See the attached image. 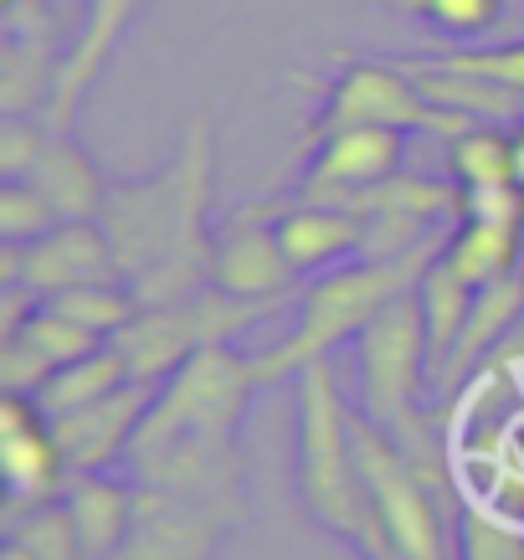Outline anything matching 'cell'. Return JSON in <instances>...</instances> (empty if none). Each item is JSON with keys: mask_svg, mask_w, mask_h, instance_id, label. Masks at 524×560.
Returning <instances> with one entry per match:
<instances>
[{"mask_svg": "<svg viewBox=\"0 0 524 560\" xmlns=\"http://www.w3.org/2000/svg\"><path fill=\"white\" fill-rule=\"evenodd\" d=\"M257 365L237 345H211L154 386V401L129 447V478L144 489L190 493L247 514V447Z\"/></svg>", "mask_w": 524, "mask_h": 560, "instance_id": "obj_1", "label": "cell"}, {"mask_svg": "<svg viewBox=\"0 0 524 560\" xmlns=\"http://www.w3.org/2000/svg\"><path fill=\"white\" fill-rule=\"evenodd\" d=\"M211 186H217L211 114H190L181 144L160 171L108 180L98 221L139 308L211 289V237H217Z\"/></svg>", "mask_w": 524, "mask_h": 560, "instance_id": "obj_2", "label": "cell"}, {"mask_svg": "<svg viewBox=\"0 0 524 560\" xmlns=\"http://www.w3.org/2000/svg\"><path fill=\"white\" fill-rule=\"evenodd\" d=\"M293 489L324 535L350 545L360 560H391L371 489L356 458L350 401L329 375V360L293 375Z\"/></svg>", "mask_w": 524, "mask_h": 560, "instance_id": "obj_3", "label": "cell"}, {"mask_svg": "<svg viewBox=\"0 0 524 560\" xmlns=\"http://www.w3.org/2000/svg\"><path fill=\"white\" fill-rule=\"evenodd\" d=\"M447 232L427 237L422 247H411L401 257H356V262H339V268L308 278L304 299H299V319L278 345H268L263 355H253L257 381H293L299 371L329 360L345 340H356L360 329L391 304L411 293L427 278V268L442 257Z\"/></svg>", "mask_w": 524, "mask_h": 560, "instance_id": "obj_4", "label": "cell"}, {"mask_svg": "<svg viewBox=\"0 0 524 560\" xmlns=\"http://www.w3.org/2000/svg\"><path fill=\"white\" fill-rule=\"evenodd\" d=\"M288 299H237L226 289H201L175 304H144L135 319L124 324L114 345L124 350L135 381L160 386L170 371H181L190 355H201L211 345H237L253 324L272 319Z\"/></svg>", "mask_w": 524, "mask_h": 560, "instance_id": "obj_5", "label": "cell"}, {"mask_svg": "<svg viewBox=\"0 0 524 560\" xmlns=\"http://www.w3.org/2000/svg\"><path fill=\"white\" fill-rule=\"evenodd\" d=\"M356 375H360V401L356 407L381 422L391 438H406L427 401V381H438V360H432V335H427V314L417 289L391 299L356 340Z\"/></svg>", "mask_w": 524, "mask_h": 560, "instance_id": "obj_6", "label": "cell"}, {"mask_svg": "<svg viewBox=\"0 0 524 560\" xmlns=\"http://www.w3.org/2000/svg\"><path fill=\"white\" fill-rule=\"evenodd\" d=\"M401 129V135H438L453 144L463 129L478 119H463L453 108L427 98V88L401 68V62H371V57H345L339 72L319 88V108L304 129V144L339 135V129Z\"/></svg>", "mask_w": 524, "mask_h": 560, "instance_id": "obj_7", "label": "cell"}, {"mask_svg": "<svg viewBox=\"0 0 524 560\" xmlns=\"http://www.w3.org/2000/svg\"><path fill=\"white\" fill-rule=\"evenodd\" d=\"M237 525H247V514L226 510V504L139 483L135 525L114 560H217Z\"/></svg>", "mask_w": 524, "mask_h": 560, "instance_id": "obj_8", "label": "cell"}, {"mask_svg": "<svg viewBox=\"0 0 524 560\" xmlns=\"http://www.w3.org/2000/svg\"><path fill=\"white\" fill-rule=\"evenodd\" d=\"M0 283H26L42 299H51V293L88 289V283H124V272L103 221L88 217L62 221L26 247H0Z\"/></svg>", "mask_w": 524, "mask_h": 560, "instance_id": "obj_9", "label": "cell"}, {"mask_svg": "<svg viewBox=\"0 0 524 560\" xmlns=\"http://www.w3.org/2000/svg\"><path fill=\"white\" fill-rule=\"evenodd\" d=\"M211 283L237 299H288L299 272L278 242V201L232 206L211 237Z\"/></svg>", "mask_w": 524, "mask_h": 560, "instance_id": "obj_10", "label": "cell"}, {"mask_svg": "<svg viewBox=\"0 0 524 560\" xmlns=\"http://www.w3.org/2000/svg\"><path fill=\"white\" fill-rule=\"evenodd\" d=\"M411 135L401 129H375V124H360V129H339V135L308 144L304 175L293 180V196L304 201H350L360 190L381 186L391 175L406 171V144Z\"/></svg>", "mask_w": 524, "mask_h": 560, "instance_id": "obj_11", "label": "cell"}, {"mask_svg": "<svg viewBox=\"0 0 524 560\" xmlns=\"http://www.w3.org/2000/svg\"><path fill=\"white\" fill-rule=\"evenodd\" d=\"M0 474H5V510L47 504L72 478L47 407L26 390L0 396Z\"/></svg>", "mask_w": 524, "mask_h": 560, "instance_id": "obj_12", "label": "cell"}, {"mask_svg": "<svg viewBox=\"0 0 524 560\" xmlns=\"http://www.w3.org/2000/svg\"><path fill=\"white\" fill-rule=\"evenodd\" d=\"M150 401H154V386L129 381L124 390L103 396V401H88V407H78V411L51 417V432H57L62 458H68V474H108V468H124Z\"/></svg>", "mask_w": 524, "mask_h": 560, "instance_id": "obj_13", "label": "cell"}, {"mask_svg": "<svg viewBox=\"0 0 524 560\" xmlns=\"http://www.w3.org/2000/svg\"><path fill=\"white\" fill-rule=\"evenodd\" d=\"M144 5L150 0H88L83 5V26L72 36L68 62H62V78H57V93H51V108H47V119L57 129H72L83 98L98 88V78L108 72L114 51L124 47V36L135 32Z\"/></svg>", "mask_w": 524, "mask_h": 560, "instance_id": "obj_14", "label": "cell"}, {"mask_svg": "<svg viewBox=\"0 0 524 560\" xmlns=\"http://www.w3.org/2000/svg\"><path fill=\"white\" fill-rule=\"evenodd\" d=\"M365 237H371V226L350 206L304 201V196L278 201V242H283L288 268L299 278H319V272L339 268V262L365 257Z\"/></svg>", "mask_w": 524, "mask_h": 560, "instance_id": "obj_15", "label": "cell"}, {"mask_svg": "<svg viewBox=\"0 0 524 560\" xmlns=\"http://www.w3.org/2000/svg\"><path fill=\"white\" fill-rule=\"evenodd\" d=\"M62 504H68L78 535H83L88 560H114L119 545L129 540V525H135L139 483L119 478L114 468L108 474H72L68 489H62Z\"/></svg>", "mask_w": 524, "mask_h": 560, "instance_id": "obj_16", "label": "cell"}, {"mask_svg": "<svg viewBox=\"0 0 524 560\" xmlns=\"http://www.w3.org/2000/svg\"><path fill=\"white\" fill-rule=\"evenodd\" d=\"M26 180L47 196L62 221L98 217L103 196H108V175L98 171V160L72 139V129H57V124H51V135L42 144V154H36V165L26 171Z\"/></svg>", "mask_w": 524, "mask_h": 560, "instance_id": "obj_17", "label": "cell"}, {"mask_svg": "<svg viewBox=\"0 0 524 560\" xmlns=\"http://www.w3.org/2000/svg\"><path fill=\"white\" fill-rule=\"evenodd\" d=\"M524 257V211L509 217H457L442 247V262L463 278V283H499L509 272H520Z\"/></svg>", "mask_w": 524, "mask_h": 560, "instance_id": "obj_18", "label": "cell"}, {"mask_svg": "<svg viewBox=\"0 0 524 560\" xmlns=\"http://www.w3.org/2000/svg\"><path fill=\"white\" fill-rule=\"evenodd\" d=\"M129 381H135L129 360H124L119 345L108 340V345H98V350H88L83 360H72V365H57V371L42 381L36 401L47 407V417H62V411H78V407H88V401L114 396V390H124Z\"/></svg>", "mask_w": 524, "mask_h": 560, "instance_id": "obj_19", "label": "cell"}, {"mask_svg": "<svg viewBox=\"0 0 524 560\" xmlns=\"http://www.w3.org/2000/svg\"><path fill=\"white\" fill-rule=\"evenodd\" d=\"M447 175L457 190H493V186H520V165H514V124H474L447 144Z\"/></svg>", "mask_w": 524, "mask_h": 560, "instance_id": "obj_20", "label": "cell"}, {"mask_svg": "<svg viewBox=\"0 0 524 560\" xmlns=\"http://www.w3.org/2000/svg\"><path fill=\"white\" fill-rule=\"evenodd\" d=\"M417 299H422L427 335H432V360H438V375H442V365H447V355H453V345L463 340V324H468V314H474L478 289L474 283H463V278L438 257V262L427 268V278L417 283Z\"/></svg>", "mask_w": 524, "mask_h": 560, "instance_id": "obj_21", "label": "cell"}, {"mask_svg": "<svg viewBox=\"0 0 524 560\" xmlns=\"http://www.w3.org/2000/svg\"><path fill=\"white\" fill-rule=\"evenodd\" d=\"M356 5H386L396 16H417L453 42H484L509 16V0H356Z\"/></svg>", "mask_w": 524, "mask_h": 560, "instance_id": "obj_22", "label": "cell"}, {"mask_svg": "<svg viewBox=\"0 0 524 560\" xmlns=\"http://www.w3.org/2000/svg\"><path fill=\"white\" fill-rule=\"evenodd\" d=\"M5 540L26 545L32 556L42 560H88L83 535L72 525L62 493L47 499V504H26V510H5Z\"/></svg>", "mask_w": 524, "mask_h": 560, "instance_id": "obj_23", "label": "cell"}, {"mask_svg": "<svg viewBox=\"0 0 524 560\" xmlns=\"http://www.w3.org/2000/svg\"><path fill=\"white\" fill-rule=\"evenodd\" d=\"M16 335L32 345L36 355L47 360L51 371H57V365H72V360H83L88 350H98V345H108V340H98L93 329H83L78 319H68L62 308H51L47 299H42V308H36L32 319L21 324ZM5 340H11V335H5Z\"/></svg>", "mask_w": 524, "mask_h": 560, "instance_id": "obj_24", "label": "cell"}, {"mask_svg": "<svg viewBox=\"0 0 524 560\" xmlns=\"http://www.w3.org/2000/svg\"><path fill=\"white\" fill-rule=\"evenodd\" d=\"M51 226H62V217L32 180H0V247H26Z\"/></svg>", "mask_w": 524, "mask_h": 560, "instance_id": "obj_25", "label": "cell"}, {"mask_svg": "<svg viewBox=\"0 0 524 560\" xmlns=\"http://www.w3.org/2000/svg\"><path fill=\"white\" fill-rule=\"evenodd\" d=\"M457 560H524V529L463 504V514H457Z\"/></svg>", "mask_w": 524, "mask_h": 560, "instance_id": "obj_26", "label": "cell"}, {"mask_svg": "<svg viewBox=\"0 0 524 560\" xmlns=\"http://www.w3.org/2000/svg\"><path fill=\"white\" fill-rule=\"evenodd\" d=\"M427 62L453 72H474V78H489L499 88L524 93V36L520 42H499V47H474V51H432Z\"/></svg>", "mask_w": 524, "mask_h": 560, "instance_id": "obj_27", "label": "cell"}, {"mask_svg": "<svg viewBox=\"0 0 524 560\" xmlns=\"http://www.w3.org/2000/svg\"><path fill=\"white\" fill-rule=\"evenodd\" d=\"M0 560H42V556H32L26 545H16V540H5L0 545Z\"/></svg>", "mask_w": 524, "mask_h": 560, "instance_id": "obj_28", "label": "cell"}, {"mask_svg": "<svg viewBox=\"0 0 524 560\" xmlns=\"http://www.w3.org/2000/svg\"><path fill=\"white\" fill-rule=\"evenodd\" d=\"M514 165H520V186H524V119L514 124Z\"/></svg>", "mask_w": 524, "mask_h": 560, "instance_id": "obj_29", "label": "cell"}, {"mask_svg": "<svg viewBox=\"0 0 524 560\" xmlns=\"http://www.w3.org/2000/svg\"><path fill=\"white\" fill-rule=\"evenodd\" d=\"M514 11H524V0H509V16H514Z\"/></svg>", "mask_w": 524, "mask_h": 560, "instance_id": "obj_30", "label": "cell"}]
</instances>
